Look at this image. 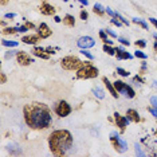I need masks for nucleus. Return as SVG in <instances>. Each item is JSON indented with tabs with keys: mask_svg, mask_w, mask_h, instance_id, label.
<instances>
[{
	"mask_svg": "<svg viewBox=\"0 0 157 157\" xmlns=\"http://www.w3.org/2000/svg\"><path fill=\"white\" fill-rule=\"evenodd\" d=\"M23 117L27 126L35 130L47 129L52 122V116L51 112H50V108L44 103H39V102L24 105Z\"/></svg>",
	"mask_w": 157,
	"mask_h": 157,
	"instance_id": "obj_1",
	"label": "nucleus"
},
{
	"mask_svg": "<svg viewBox=\"0 0 157 157\" xmlns=\"http://www.w3.org/2000/svg\"><path fill=\"white\" fill-rule=\"evenodd\" d=\"M73 134L66 129L54 130L48 136V148L54 156H65L73 146Z\"/></svg>",
	"mask_w": 157,
	"mask_h": 157,
	"instance_id": "obj_2",
	"label": "nucleus"
},
{
	"mask_svg": "<svg viewBox=\"0 0 157 157\" xmlns=\"http://www.w3.org/2000/svg\"><path fill=\"white\" fill-rule=\"evenodd\" d=\"M99 74V70L95 66H93L90 62H86L82 65L79 69L77 70V79H93V78H97Z\"/></svg>",
	"mask_w": 157,
	"mask_h": 157,
	"instance_id": "obj_3",
	"label": "nucleus"
},
{
	"mask_svg": "<svg viewBox=\"0 0 157 157\" xmlns=\"http://www.w3.org/2000/svg\"><path fill=\"white\" fill-rule=\"evenodd\" d=\"M83 63L85 62H82L78 56H74V55H67L60 59V66H62V69L69 70V71L78 70Z\"/></svg>",
	"mask_w": 157,
	"mask_h": 157,
	"instance_id": "obj_4",
	"label": "nucleus"
},
{
	"mask_svg": "<svg viewBox=\"0 0 157 157\" xmlns=\"http://www.w3.org/2000/svg\"><path fill=\"white\" fill-rule=\"evenodd\" d=\"M113 83H114V87L117 89V91H118L120 94H122L124 97H126V98H130V99L136 97V91H134V89L130 85L125 83L124 81H120V79L114 81Z\"/></svg>",
	"mask_w": 157,
	"mask_h": 157,
	"instance_id": "obj_5",
	"label": "nucleus"
},
{
	"mask_svg": "<svg viewBox=\"0 0 157 157\" xmlns=\"http://www.w3.org/2000/svg\"><path fill=\"white\" fill-rule=\"evenodd\" d=\"M110 142H112L113 148L118 153H125L128 151V142L122 137H120V134L117 132H112L110 133Z\"/></svg>",
	"mask_w": 157,
	"mask_h": 157,
	"instance_id": "obj_6",
	"label": "nucleus"
},
{
	"mask_svg": "<svg viewBox=\"0 0 157 157\" xmlns=\"http://www.w3.org/2000/svg\"><path fill=\"white\" fill-rule=\"evenodd\" d=\"M54 112L56 113V116L60 117V118H65V117L70 116L71 112H73V109H71V106L69 105V102H66V101H63L62 99V101H59L55 105Z\"/></svg>",
	"mask_w": 157,
	"mask_h": 157,
	"instance_id": "obj_7",
	"label": "nucleus"
},
{
	"mask_svg": "<svg viewBox=\"0 0 157 157\" xmlns=\"http://www.w3.org/2000/svg\"><path fill=\"white\" fill-rule=\"evenodd\" d=\"M113 116H114V121H116V125L118 126L120 132H121V133H124V132L126 130V126L129 125L130 121L128 120V117L121 116V114H120L118 112H116V113L113 114Z\"/></svg>",
	"mask_w": 157,
	"mask_h": 157,
	"instance_id": "obj_8",
	"label": "nucleus"
},
{
	"mask_svg": "<svg viewBox=\"0 0 157 157\" xmlns=\"http://www.w3.org/2000/svg\"><path fill=\"white\" fill-rule=\"evenodd\" d=\"M16 62L20 66H28L34 62V59L31 58V55L26 51H17L16 52Z\"/></svg>",
	"mask_w": 157,
	"mask_h": 157,
	"instance_id": "obj_9",
	"label": "nucleus"
},
{
	"mask_svg": "<svg viewBox=\"0 0 157 157\" xmlns=\"http://www.w3.org/2000/svg\"><path fill=\"white\" fill-rule=\"evenodd\" d=\"M77 46L81 50L82 48H87L89 50V48H91V47H94V46H95V40L91 36H87V35H85V36H81L77 40Z\"/></svg>",
	"mask_w": 157,
	"mask_h": 157,
	"instance_id": "obj_10",
	"label": "nucleus"
},
{
	"mask_svg": "<svg viewBox=\"0 0 157 157\" xmlns=\"http://www.w3.org/2000/svg\"><path fill=\"white\" fill-rule=\"evenodd\" d=\"M36 34L40 36V39H47L52 35V30L46 23H40L36 28Z\"/></svg>",
	"mask_w": 157,
	"mask_h": 157,
	"instance_id": "obj_11",
	"label": "nucleus"
},
{
	"mask_svg": "<svg viewBox=\"0 0 157 157\" xmlns=\"http://www.w3.org/2000/svg\"><path fill=\"white\" fill-rule=\"evenodd\" d=\"M30 28H28L26 24H23V26H16V27H7L3 30V35H11V34H22V33H26L28 31Z\"/></svg>",
	"mask_w": 157,
	"mask_h": 157,
	"instance_id": "obj_12",
	"label": "nucleus"
},
{
	"mask_svg": "<svg viewBox=\"0 0 157 157\" xmlns=\"http://www.w3.org/2000/svg\"><path fill=\"white\" fill-rule=\"evenodd\" d=\"M20 40H22L23 42V43L24 44H30V46H36L38 43H39V42H40L42 40V39H40V36H39V35L38 34H33V35H24V36L22 38V39H20Z\"/></svg>",
	"mask_w": 157,
	"mask_h": 157,
	"instance_id": "obj_13",
	"label": "nucleus"
},
{
	"mask_svg": "<svg viewBox=\"0 0 157 157\" xmlns=\"http://www.w3.org/2000/svg\"><path fill=\"white\" fill-rule=\"evenodd\" d=\"M39 11L42 12V15H46V16H52L55 15V8L52 7L51 4H48L47 2H43L39 7Z\"/></svg>",
	"mask_w": 157,
	"mask_h": 157,
	"instance_id": "obj_14",
	"label": "nucleus"
},
{
	"mask_svg": "<svg viewBox=\"0 0 157 157\" xmlns=\"http://www.w3.org/2000/svg\"><path fill=\"white\" fill-rule=\"evenodd\" d=\"M102 82H103V85L106 86V89L109 90V93L112 94V97L113 98H118V91H117V89L114 87V83H112V82L109 81V78L108 77H102Z\"/></svg>",
	"mask_w": 157,
	"mask_h": 157,
	"instance_id": "obj_15",
	"label": "nucleus"
},
{
	"mask_svg": "<svg viewBox=\"0 0 157 157\" xmlns=\"http://www.w3.org/2000/svg\"><path fill=\"white\" fill-rule=\"evenodd\" d=\"M33 55L38 56V58H42V59H50V54L46 52V48L44 47H38V46H34L33 50H31Z\"/></svg>",
	"mask_w": 157,
	"mask_h": 157,
	"instance_id": "obj_16",
	"label": "nucleus"
},
{
	"mask_svg": "<svg viewBox=\"0 0 157 157\" xmlns=\"http://www.w3.org/2000/svg\"><path fill=\"white\" fill-rule=\"evenodd\" d=\"M116 56L118 60H122V59H133V55L129 54L128 51H125V48L122 46H118L116 47Z\"/></svg>",
	"mask_w": 157,
	"mask_h": 157,
	"instance_id": "obj_17",
	"label": "nucleus"
},
{
	"mask_svg": "<svg viewBox=\"0 0 157 157\" xmlns=\"http://www.w3.org/2000/svg\"><path fill=\"white\" fill-rule=\"evenodd\" d=\"M126 117L130 122H140L141 118H140V114H138L137 110L134 109H128L126 110Z\"/></svg>",
	"mask_w": 157,
	"mask_h": 157,
	"instance_id": "obj_18",
	"label": "nucleus"
},
{
	"mask_svg": "<svg viewBox=\"0 0 157 157\" xmlns=\"http://www.w3.org/2000/svg\"><path fill=\"white\" fill-rule=\"evenodd\" d=\"M93 11H94V13H97L98 16H103L106 12V7H103L101 3H95L94 7H93Z\"/></svg>",
	"mask_w": 157,
	"mask_h": 157,
	"instance_id": "obj_19",
	"label": "nucleus"
},
{
	"mask_svg": "<svg viewBox=\"0 0 157 157\" xmlns=\"http://www.w3.org/2000/svg\"><path fill=\"white\" fill-rule=\"evenodd\" d=\"M63 24H66L67 27H74L75 26V19H74V16L70 15V13H66L65 17H63Z\"/></svg>",
	"mask_w": 157,
	"mask_h": 157,
	"instance_id": "obj_20",
	"label": "nucleus"
},
{
	"mask_svg": "<svg viewBox=\"0 0 157 157\" xmlns=\"http://www.w3.org/2000/svg\"><path fill=\"white\" fill-rule=\"evenodd\" d=\"M98 35H99V38L102 39V42L105 44H113V42L112 40H109V35H108V33H106L105 30H101L98 33Z\"/></svg>",
	"mask_w": 157,
	"mask_h": 157,
	"instance_id": "obj_21",
	"label": "nucleus"
},
{
	"mask_svg": "<svg viewBox=\"0 0 157 157\" xmlns=\"http://www.w3.org/2000/svg\"><path fill=\"white\" fill-rule=\"evenodd\" d=\"M93 94H94V97L98 98V99L105 98V91H103L101 87H98V86H95L94 89H93Z\"/></svg>",
	"mask_w": 157,
	"mask_h": 157,
	"instance_id": "obj_22",
	"label": "nucleus"
},
{
	"mask_svg": "<svg viewBox=\"0 0 157 157\" xmlns=\"http://www.w3.org/2000/svg\"><path fill=\"white\" fill-rule=\"evenodd\" d=\"M133 23L138 24V26L142 27V28H144V30H149L148 24H146V22H145L144 19H140V17H133Z\"/></svg>",
	"mask_w": 157,
	"mask_h": 157,
	"instance_id": "obj_23",
	"label": "nucleus"
},
{
	"mask_svg": "<svg viewBox=\"0 0 157 157\" xmlns=\"http://www.w3.org/2000/svg\"><path fill=\"white\" fill-rule=\"evenodd\" d=\"M103 51H105L108 55H110V56L116 55V48H113L112 44H103Z\"/></svg>",
	"mask_w": 157,
	"mask_h": 157,
	"instance_id": "obj_24",
	"label": "nucleus"
},
{
	"mask_svg": "<svg viewBox=\"0 0 157 157\" xmlns=\"http://www.w3.org/2000/svg\"><path fill=\"white\" fill-rule=\"evenodd\" d=\"M2 44L4 46V47H17L19 43L15 40H7V39H2Z\"/></svg>",
	"mask_w": 157,
	"mask_h": 157,
	"instance_id": "obj_25",
	"label": "nucleus"
},
{
	"mask_svg": "<svg viewBox=\"0 0 157 157\" xmlns=\"http://www.w3.org/2000/svg\"><path fill=\"white\" fill-rule=\"evenodd\" d=\"M116 73H117V74H118V75H121V77H125V78H126V77H129V75H130V73H129V71H126V70H125V69H122V67H117Z\"/></svg>",
	"mask_w": 157,
	"mask_h": 157,
	"instance_id": "obj_26",
	"label": "nucleus"
},
{
	"mask_svg": "<svg viewBox=\"0 0 157 157\" xmlns=\"http://www.w3.org/2000/svg\"><path fill=\"white\" fill-rule=\"evenodd\" d=\"M79 52H81L82 55H85V56H86V58H87L89 60H93V59H94V55H93L90 51H87V48H82Z\"/></svg>",
	"mask_w": 157,
	"mask_h": 157,
	"instance_id": "obj_27",
	"label": "nucleus"
},
{
	"mask_svg": "<svg viewBox=\"0 0 157 157\" xmlns=\"http://www.w3.org/2000/svg\"><path fill=\"white\" fill-rule=\"evenodd\" d=\"M134 56L136 58H138V59H142V60H145V59H148V55L145 54V52H142L140 51V50H137V51L134 52Z\"/></svg>",
	"mask_w": 157,
	"mask_h": 157,
	"instance_id": "obj_28",
	"label": "nucleus"
},
{
	"mask_svg": "<svg viewBox=\"0 0 157 157\" xmlns=\"http://www.w3.org/2000/svg\"><path fill=\"white\" fill-rule=\"evenodd\" d=\"M116 16L118 17V19L121 20V22H122V24H125V26H129V24H130V22H129V20H128V19H125V17H124L122 15H121L120 12H116Z\"/></svg>",
	"mask_w": 157,
	"mask_h": 157,
	"instance_id": "obj_29",
	"label": "nucleus"
},
{
	"mask_svg": "<svg viewBox=\"0 0 157 157\" xmlns=\"http://www.w3.org/2000/svg\"><path fill=\"white\" fill-rule=\"evenodd\" d=\"M134 44L137 46L138 48H145V47H146V42L144 40V39H140V40H136V42H134Z\"/></svg>",
	"mask_w": 157,
	"mask_h": 157,
	"instance_id": "obj_30",
	"label": "nucleus"
},
{
	"mask_svg": "<svg viewBox=\"0 0 157 157\" xmlns=\"http://www.w3.org/2000/svg\"><path fill=\"white\" fill-rule=\"evenodd\" d=\"M117 40H118L120 43H122L124 46H128V47H129V46H130V42L126 38H124V36H118V38H117Z\"/></svg>",
	"mask_w": 157,
	"mask_h": 157,
	"instance_id": "obj_31",
	"label": "nucleus"
},
{
	"mask_svg": "<svg viewBox=\"0 0 157 157\" xmlns=\"http://www.w3.org/2000/svg\"><path fill=\"white\" fill-rule=\"evenodd\" d=\"M110 23L114 24V26H117V27H121V26H122V22H121L118 17H112V19H110Z\"/></svg>",
	"mask_w": 157,
	"mask_h": 157,
	"instance_id": "obj_32",
	"label": "nucleus"
},
{
	"mask_svg": "<svg viewBox=\"0 0 157 157\" xmlns=\"http://www.w3.org/2000/svg\"><path fill=\"white\" fill-rule=\"evenodd\" d=\"M134 149H136V155L137 156H145V153L141 151V146L138 144H134Z\"/></svg>",
	"mask_w": 157,
	"mask_h": 157,
	"instance_id": "obj_33",
	"label": "nucleus"
},
{
	"mask_svg": "<svg viewBox=\"0 0 157 157\" xmlns=\"http://www.w3.org/2000/svg\"><path fill=\"white\" fill-rule=\"evenodd\" d=\"M79 16H81L82 20H87L89 19V12L86 11V10H82L81 13H79Z\"/></svg>",
	"mask_w": 157,
	"mask_h": 157,
	"instance_id": "obj_34",
	"label": "nucleus"
},
{
	"mask_svg": "<svg viewBox=\"0 0 157 157\" xmlns=\"http://www.w3.org/2000/svg\"><path fill=\"white\" fill-rule=\"evenodd\" d=\"M106 33H108V35H109V36H112V38H114V39H117V38H118V36H117V33H114V31L113 30H110V28H106Z\"/></svg>",
	"mask_w": 157,
	"mask_h": 157,
	"instance_id": "obj_35",
	"label": "nucleus"
},
{
	"mask_svg": "<svg viewBox=\"0 0 157 157\" xmlns=\"http://www.w3.org/2000/svg\"><path fill=\"white\" fill-rule=\"evenodd\" d=\"M151 105L153 106V108L157 109V95H153V97H151Z\"/></svg>",
	"mask_w": 157,
	"mask_h": 157,
	"instance_id": "obj_36",
	"label": "nucleus"
},
{
	"mask_svg": "<svg viewBox=\"0 0 157 157\" xmlns=\"http://www.w3.org/2000/svg\"><path fill=\"white\" fill-rule=\"evenodd\" d=\"M148 112L151 113L155 118H157V109L156 108H153V106H152V108H148Z\"/></svg>",
	"mask_w": 157,
	"mask_h": 157,
	"instance_id": "obj_37",
	"label": "nucleus"
},
{
	"mask_svg": "<svg viewBox=\"0 0 157 157\" xmlns=\"http://www.w3.org/2000/svg\"><path fill=\"white\" fill-rule=\"evenodd\" d=\"M133 81H134V82H138V83H145L144 78H142V77H140V75H136V77L133 78Z\"/></svg>",
	"mask_w": 157,
	"mask_h": 157,
	"instance_id": "obj_38",
	"label": "nucleus"
},
{
	"mask_svg": "<svg viewBox=\"0 0 157 157\" xmlns=\"http://www.w3.org/2000/svg\"><path fill=\"white\" fill-rule=\"evenodd\" d=\"M106 13H108V15H110L112 17H117V16H116V12L112 11V10H110L109 7H106Z\"/></svg>",
	"mask_w": 157,
	"mask_h": 157,
	"instance_id": "obj_39",
	"label": "nucleus"
},
{
	"mask_svg": "<svg viewBox=\"0 0 157 157\" xmlns=\"http://www.w3.org/2000/svg\"><path fill=\"white\" fill-rule=\"evenodd\" d=\"M46 52H47V54H50V55H51V54L54 55L56 51H54V48H52V47H46Z\"/></svg>",
	"mask_w": 157,
	"mask_h": 157,
	"instance_id": "obj_40",
	"label": "nucleus"
},
{
	"mask_svg": "<svg viewBox=\"0 0 157 157\" xmlns=\"http://www.w3.org/2000/svg\"><path fill=\"white\" fill-rule=\"evenodd\" d=\"M24 24H26V26H27L28 28H30V30H34V28H36V27H35V24H34L33 22H26Z\"/></svg>",
	"mask_w": 157,
	"mask_h": 157,
	"instance_id": "obj_41",
	"label": "nucleus"
},
{
	"mask_svg": "<svg viewBox=\"0 0 157 157\" xmlns=\"http://www.w3.org/2000/svg\"><path fill=\"white\" fill-rule=\"evenodd\" d=\"M16 17V13H6L4 15V19H13Z\"/></svg>",
	"mask_w": 157,
	"mask_h": 157,
	"instance_id": "obj_42",
	"label": "nucleus"
},
{
	"mask_svg": "<svg viewBox=\"0 0 157 157\" xmlns=\"http://www.w3.org/2000/svg\"><path fill=\"white\" fill-rule=\"evenodd\" d=\"M0 81H2V83H6V82H7V75L4 73L0 74Z\"/></svg>",
	"mask_w": 157,
	"mask_h": 157,
	"instance_id": "obj_43",
	"label": "nucleus"
},
{
	"mask_svg": "<svg viewBox=\"0 0 157 157\" xmlns=\"http://www.w3.org/2000/svg\"><path fill=\"white\" fill-rule=\"evenodd\" d=\"M149 22H151L153 26H155L157 28V19H155V17H149Z\"/></svg>",
	"mask_w": 157,
	"mask_h": 157,
	"instance_id": "obj_44",
	"label": "nucleus"
},
{
	"mask_svg": "<svg viewBox=\"0 0 157 157\" xmlns=\"http://www.w3.org/2000/svg\"><path fill=\"white\" fill-rule=\"evenodd\" d=\"M78 2H79V3H81V4L83 6V7L89 6V0H78Z\"/></svg>",
	"mask_w": 157,
	"mask_h": 157,
	"instance_id": "obj_45",
	"label": "nucleus"
},
{
	"mask_svg": "<svg viewBox=\"0 0 157 157\" xmlns=\"http://www.w3.org/2000/svg\"><path fill=\"white\" fill-rule=\"evenodd\" d=\"M146 71V62H142V67H141V73H145Z\"/></svg>",
	"mask_w": 157,
	"mask_h": 157,
	"instance_id": "obj_46",
	"label": "nucleus"
},
{
	"mask_svg": "<svg viewBox=\"0 0 157 157\" xmlns=\"http://www.w3.org/2000/svg\"><path fill=\"white\" fill-rule=\"evenodd\" d=\"M17 52V51H16ZM16 52H13V51H10V52H7V55H6V58H11V56L13 55V54H16Z\"/></svg>",
	"mask_w": 157,
	"mask_h": 157,
	"instance_id": "obj_47",
	"label": "nucleus"
},
{
	"mask_svg": "<svg viewBox=\"0 0 157 157\" xmlns=\"http://www.w3.org/2000/svg\"><path fill=\"white\" fill-rule=\"evenodd\" d=\"M54 20H55V23H60V22H62V19H60L59 16H56V15H54Z\"/></svg>",
	"mask_w": 157,
	"mask_h": 157,
	"instance_id": "obj_48",
	"label": "nucleus"
},
{
	"mask_svg": "<svg viewBox=\"0 0 157 157\" xmlns=\"http://www.w3.org/2000/svg\"><path fill=\"white\" fill-rule=\"evenodd\" d=\"M8 2H10V0H2V2H0V3H2V6H6Z\"/></svg>",
	"mask_w": 157,
	"mask_h": 157,
	"instance_id": "obj_49",
	"label": "nucleus"
},
{
	"mask_svg": "<svg viewBox=\"0 0 157 157\" xmlns=\"http://www.w3.org/2000/svg\"><path fill=\"white\" fill-rule=\"evenodd\" d=\"M153 86H155V87H157V81H155V82H153Z\"/></svg>",
	"mask_w": 157,
	"mask_h": 157,
	"instance_id": "obj_50",
	"label": "nucleus"
},
{
	"mask_svg": "<svg viewBox=\"0 0 157 157\" xmlns=\"http://www.w3.org/2000/svg\"><path fill=\"white\" fill-rule=\"evenodd\" d=\"M155 50H157V40L155 42Z\"/></svg>",
	"mask_w": 157,
	"mask_h": 157,
	"instance_id": "obj_51",
	"label": "nucleus"
},
{
	"mask_svg": "<svg viewBox=\"0 0 157 157\" xmlns=\"http://www.w3.org/2000/svg\"><path fill=\"white\" fill-rule=\"evenodd\" d=\"M153 38H155L156 40H157V34H153Z\"/></svg>",
	"mask_w": 157,
	"mask_h": 157,
	"instance_id": "obj_52",
	"label": "nucleus"
},
{
	"mask_svg": "<svg viewBox=\"0 0 157 157\" xmlns=\"http://www.w3.org/2000/svg\"><path fill=\"white\" fill-rule=\"evenodd\" d=\"M63 2H69V0H63Z\"/></svg>",
	"mask_w": 157,
	"mask_h": 157,
	"instance_id": "obj_53",
	"label": "nucleus"
},
{
	"mask_svg": "<svg viewBox=\"0 0 157 157\" xmlns=\"http://www.w3.org/2000/svg\"><path fill=\"white\" fill-rule=\"evenodd\" d=\"M156 52H157V50H156Z\"/></svg>",
	"mask_w": 157,
	"mask_h": 157,
	"instance_id": "obj_54",
	"label": "nucleus"
}]
</instances>
